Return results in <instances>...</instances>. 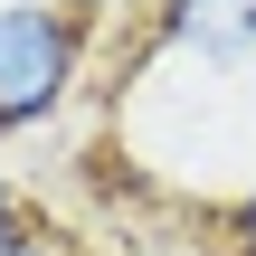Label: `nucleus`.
<instances>
[{"instance_id": "obj_1", "label": "nucleus", "mask_w": 256, "mask_h": 256, "mask_svg": "<svg viewBox=\"0 0 256 256\" xmlns=\"http://www.w3.org/2000/svg\"><path fill=\"white\" fill-rule=\"evenodd\" d=\"M76 86H86V28L57 19L48 0H0V142L57 124Z\"/></svg>"}, {"instance_id": "obj_2", "label": "nucleus", "mask_w": 256, "mask_h": 256, "mask_svg": "<svg viewBox=\"0 0 256 256\" xmlns=\"http://www.w3.org/2000/svg\"><path fill=\"white\" fill-rule=\"evenodd\" d=\"M142 57H180V66H256V0H152Z\"/></svg>"}, {"instance_id": "obj_3", "label": "nucleus", "mask_w": 256, "mask_h": 256, "mask_svg": "<svg viewBox=\"0 0 256 256\" xmlns=\"http://www.w3.org/2000/svg\"><path fill=\"white\" fill-rule=\"evenodd\" d=\"M0 256H38V228H28V200L10 190V171H0Z\"/></svg>"}, {"instance_id": "obj_4", "label": "nucleus", "mask_w": 256, "mask_h": 256, "mask_svg": "<svg viewBox=\"0 0 256 256\" xmlns=\"http://www.w3.org/2000/svg\"><path fill=\"white\" fill-rule=\"evenodd\" d=\"M228 256H256V180L228 200Z\"/></svg>"}, {"instance_id": "obj_5", "label": "nucleus", "mask_w": 256, "mask_h": 256, "mask_svg": "<svg viewBox=\"0 0 256 256\" xmlns=\"http://www.w3.org/2000/svg\"><path fill=\"white\" fill-rule=\"evenodd\" d=\"M48 10H57V19H76V28H86V38H95V19H104V10H114V0H48Z\"/></svg>"}]
</instances>
